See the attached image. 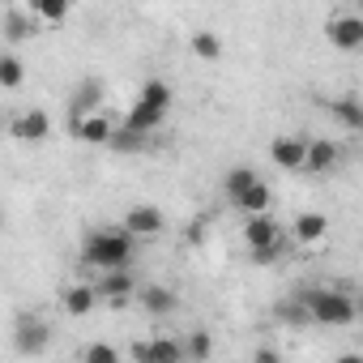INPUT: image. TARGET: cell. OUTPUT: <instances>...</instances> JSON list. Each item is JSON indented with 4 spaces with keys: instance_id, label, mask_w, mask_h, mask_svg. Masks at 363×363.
Segmentation results:
<instances>
[{
    "instance_id": "1",
    "label": "cell",
    "mask_w": 363,
    "mask_h": 363,
    "mask_svg": "<svg viewBox=\"0 0 363 363\" xmlns=\"http://www.w3.org/2000/svg\"><path fill=\"white\" fill-rule=\"evenodd\" d=\"M133 252H137V235H128L124 227H99V231H90L86 244H82V261H86L90 269H99V274L128 269Z\"/></svg>"
},
{
    "instance_id": "2",
    "label": "cell",
    "mask_w": 363,
    "mask_h": 363,
    "mask_svg": "<svg viewBox=\"0 0 363 363\" xmlns=\"http://www.w3.org/2000/svg\"><path fill=\"white\" fill-rule=\"evenodd\" d=\"M303 312H308V320L329 325V329H346V325L359 320L354 295H346L342 286H312V291H303Z\"/></svg>"
},
{
    "instance_id": "3",
    "label": "cell",
    "mask_w": 363,
    "mask_h": 363,
    "mask_svg": "<svg viewBox=\"0 0 363 363\" xmlns=\"http://www.w3.org/2000/svg\"><path fill=\"white\" fill-rule=\"evenodd\" d=\"M48 346H52V325L35 312H22L13 325V350L18 354H43Z\"/></svg>"
},
{
    "instance_id": "4",
    "label": "cell",
    "mask_w": 363,
    "mask_h": 363,
    "mask_svg": "<svg viewBox=\"0 0 363 363\" xmlns=\"http://www.w3.org/2000/svg\"><path fill=\"white\" fill-rule=\"evenodd\" d=\"M244 244H248V252H286V231L278 227V218L274 214H261V218H248L244 223Z\"/></svg>"
},
{
    "instance_id": "5",
    "label": "cell",
    "mask_w": 363,
    "mask_h": 363,
    "mask_svg": "<svg viewBox=\"0 0 363 363\" xmlns=\"http://www.w3.org/2000/svg\"><path fill=\"white\" fill-rule=\"evenodd\" d=\"M269 158H274L278 171H303L308 167V137H299V133L274 137L269 141Z\"/></svg>"
},
{
    "instance_id": "6",
    "label": "cell",
    "mask_w": 363,
    "mask_h": 363,
    "mask_svg": "<svg viewBox=\"0 0 363 363\" xmlns=\"http://www.w3.org/2000/svg\"><path fill=\"white\" fill-rule=\"evenodd\" d=\"M128 235H137V240H154V235H162V227H167V218H162V210L158 206H150V201H137V206H128V214H124V223H120Z\"/></svg>"
},
{
    "instance_id": "7",
    "label": "cell",
    "mask_w": 363,
    "mask_h": 363,
    "mask_svg": "<svg viewBox=\"0 0 363 363\" xmlns=\"http://www.w3.org/2000/svg\"><path fill=\"white\" fill-rule=\"evenodd\" d=\"M94 286H99V299H103V303H111L116 312H120V308H124V303H128V299H133V295L141 291V286H137V274H128V269L103 274V278H99Z\"/></svg>"
},
{
    "instance_id": "8",
    "label": "cell",
    "mask_w": 363,
    "mask_h": 363,
    "mask_svg": "<svg viewBox=\"0 0 363 363\" xmlns=\"http://www.w3.org/2000/svg\"><path fill=\"white\" fill-rule=\"evenodd\" d=\"M325 35H329V43H333L337 52H359V48H363V18H359V13H337V18L325 26Z\"/></svg>"
},
{
    "instance_id": "9",
    "label": "cell",
    "mask_w": 363,
    "mask_h": 363,
    "mask_svg": "<svg viewBox=\"0 0 363 363\" xmlns=\"http://www.w3.org/2000/svg\"><path fill=\"white\" fill-rule=\"evenodd\" d=\"M337 162H342V145L337 141H329V137H312L308 141V175H329V171H337Z\"/></svg>"
},
{
    "instance_id": "10",
    "label": "cell",
    "mask_w": 363,
    "mask_h": 363,
    "mask_svg": "<svg viewBox=\"0 0 363 363\" xmlns=\"http://www.w3.org/2000/svg\"><path fill=\"white\" fill-rule=\"evenodd\" d=\"M73 137L86 141V145H111L116 128H111V120H107L103 111H94V116H77V120H73Z\"/></svg>"
},
{
    "instance_id": "11",
    "label": "cell",
    "mask_w": 363,
    "mask_h": 363,
    "mask_svg": "<svg viewBox=\"0 0 363 363\" xmlns=\"http://www.w3.org/2000/svg\"><path fill=\"white\" fill-rule=\"evenodd\" d=\"M137 303L150 312V316H167V312H175V303H179V295L171 291V286H158V282H145L141 291H137Z\"/></svg>"
},
{
    "instance_id": "12",
    "label": "cell",
    "mask_w": 363,
    "mask_h": 363,
    "mask_svg": "<svg viewBox=\"0 0 363 363\" xmlns=\"http://www.w3.org/2000/svg\"><path fill=\"white\" fill-rule=\"evenodd\" d=\"M13 137L35 141V145H39V141H48V137H52V116H48V111H39V107H35V111H26V116H18V120H13Z\"/></svg>"
},
{
    "instance_id": "13",
    "label": "cell",
    "mask_w": 363,
    "mask_h": 363,
    "mask_svg": "<svg viewBox=\"0 0 363 363\" xmlns=\"http://www.w3.org/2000/svg\"><path fill=\"white\" fill-rule=\"evenodd\" d=\"M103 103V82L99 77H86L77 90H73V99H69V107H73V120L77 116H94V107Z\"/></svg>"
},
{
    "instance_id": "14",
    "label": "cell",
    "mask_w": 363,
    "mask_h": 363,
    "mask_svg": "<svg viewBox=\"0 0 363 363\" xmlns=\"http://www.w3.org/2000/svg\"><path fill=\"white\" fill-rule=\"evenodd\" d=\"M94 308H99V286H86V282L65 286V312L69 316H90Z\"/></svg>"
},
{
    "instance_id": "15",
    "label": "cell",
    "mask_w": 363,
    "mask_h": 363,
    "mask_svg": "<svg viewBox=\"0 0 363 363\" xmlns=\"http://www.w3.org/2000/svg\"><path fill=\"white\" fill-rule=\"evenodd\" d=\"M329 116H333L342 128H350V133H363V99H354V94H346V99H333V103H329Z\"/></svg>"
},
{
    "instance_id": "16",
    "label": "cell",
    "mask_w": 363,
    "mask_h": 363,
    "mask_svg": "<svg viewBox=\"0 0 363 363\" xmlns=\"http://www.w3.org/2000/svg\"><path fill=\"white\" fill-rule=\"evenodd\" d=\"M325 231H329V218L325 214H299L295 227H291V240L295 244H320Z\"/></svg>"
},
{
    "instance_id": "17",
    "label": "cell",
    "mask_w": 363,
    "mask_h": 363,
    "mask_svg": "<svg viewBox=\"0 0 363 363\" xmlns=\"http://www.w3.org/2000/svg\"><path fill=\"white\" fill-rule=\"evenodd\" d=\"M0 35H5L9 43H22L35 35V13H22V9H5V18H0Z\"/></svg>"
},
{
    "instance_id": "18",
    "label": "cell",
    "mask_w": 363,
    "mask_h": 363,
    "mask_svg": "<svg viewBox=\"0 0 363 363\" xmlns=\"http://www.w3.org/2000/svg\"><path fill=\"white\" fill-rule=\"evenodd\" d=\"M167 124V111H154V107H141V103H133L128 107V120H124V128H133V133H158Z\"/></svg>"
},
{
    "instance_id": "19",
    "label": "cell",
    "mask_w": 363,
    "mask_h": 363,
    "mask_svg": "<svg viewBox=\"0 0 363 363\" xmlns=\"http://www.w3.org/2000/svg\"><path fill=\"white\" fill-rule=\"evenodd\" d=\"M240 214H248V218H261V214H269V206H274V193H269V184H252L240 201H231Z\"/></svg>"
},
{
    "instance_id": "20",
    "label": "cell",
    "mask_w": 363,
    "mask_h": 363,
    "mask_svg": "<svg viewBox=\"0 0 363 363\" xmlns=\"http://www.w3.org/2000/svg\"><path fill=\"white\" fill-rule=\"evenodd\" d=\"M150 354H154V363H189L184 337H171V333H162V337H150Z\"/></svg>"
},
{
    "instance_id": "21",
    "label": "cell",
    "mask_w": 363,
    "mask_h": 363,
    "mask_svg": "<svg viewBox=\"0 0 363 363\" xmlns=\"http://www.w3.org/2000/svg\"><path fill=\"white\" fill-rule=\"evenodd\" d=\"M137 103H141V107H154V111H171V103H175V90H171L167 82H158V77H150V82L141 86V94H137Z\"/></svg>"
},
{
    "instance_id": "22",
    "label": "cell",
    "mask_w": 363,
    "mask_h": 363,
    "mask_svg": "<svg viewBox=\"0 0 363 363\" xmlns=\"http://www.w3.org/2000/svg\"><path fill=\"white\" fill-rule=\"evenodd\" d=\"M252 184H261V175H257L248 162H244V167H231V171H227V179H223V189H227V197H231V201H240Z\"/></svg>"
},
{
    "instance_id": "23",
    "label": "cell",
    "mask_w": 363,
    "mask_h": 363,
    "mask_svg": "<svg viewBox=\"0 0 363 363\" xmlns=\"http://www.w3.org/2000/svg\"><path fill=\"white\" fill-rule=\"evenodd\" d=\"M22 77H26V65L13 52H0V90H18Z\"/></svg>"
},
{
    "instance_id": "24",
    "label": "cell",
    "mask_w": 363,
    "mask_h": 363,
    "mask_svg": "<svg viewBox=\"0 0 363 363\" xmlns=\"http://www.w3.org/2000/svg\"><path fill=\"white\" fill-rule=\"evenodd\" d=\"M189 48H193V56H201V60H218V56H223V39H218L214 30H193Z\"/></svg>"
},
{
    "instance_id": "25",
    "label": "cell",
    "mask_w": 363,
    "mask_h": 363,
    "mask_svg": "<svg viewBox=\"0 0 363 363\" xmlns=\"http://www.w3.org/2000/svg\"><path fill=\"white\" fill-rule=\"evenodd\" d=\"M184 350H189V363H206V359L214 354V337H210L206 329H193V333L184 337Z\"/></svg>"
},
{
    "instance_id": "26",
    "label": "cell",
    "mask_w": 363,
    "mask_h": 363,
    "mask_svg": "<svg viewBox=\"0 0 363 363\" xmlns=\"http://www.w3.org/2000/svg\"><path fill=\"white\" fill-rule=\"evenodd\" d=\"M145 145H150V137L133 133V128H116V137H111V150H120V154H133V150H145Z\"/></svg>"
},
{
    "instance_id": "27",
    "label": "cell",
    "mask_w": 363,
    "mask_h": 363,
    "mask_svg": "<svg viewBox=\"0 0 363 363\" xmlns=\"http://www.w3.org/2000/svg\"><path fill=\"white\" fill-rule=\"evenodd\" d=\"M82 363H120V350L111 342H90L86 354H82Z\"/></svg>"
},
{
    "instance_id": "28",
    "label": "cell",
    "mask_w": 363,
    "mask_h": 363,
    "mask_svg": "<svg viewBox=\"0 0 363 363\" xmlns=\"http://www.w3.org/2000/svg\"><path fill=\"white\" fill-rule=\"evenodd\" d=\"M30 13L43 18V22H65V18H69V5H60V0H39Z\"/></svg>"
},
{
    "instance_id": "29",
    "label": "cell",
    "mask_w": 363,
    "mask_h": 363,
    "mask_svg": "<svg viewBox=\"0 0 363 363\" xmlns=\"http://www.w3.org/2000/svg\"><path fill=\"white\" fill-rule=\"evenodd\" d=\"M206 231H210V223H206V218H193V223L184 227V240H189V244H206Z\"/></svg>"
},
{
    "instance_id": "30",
    "label": "cell",
    "mask_w": 363,
    "mask_h": 363,
    "mask_svg": "<svg viewBox=\"0 0 363 363\" xmlns=\"http://www.w3.org/2000/svg\"><path fill=\"white\" fill-rule=\"evenodd\" d=\"M252 363H286V359H282V350H278V346H269V342H265V346H257V350H252Z\"/></svg>"
},
{
    "instance_id": "31",
    "label": "cell",
    "mask_w": 363,
    "mask_h": 363,
    "mask_svg": "<svg viewBox=\"0 0 363 363\" xmlns=\"http://www.w3.org/2000/svg\"><path fill=\"white\" fill-rule=\"evenodd\" d=\"M128 359H133V363H154L150 342H133V346H128Z\"/></svg>"
},
{
    "instance_id": "32",
    "label": "cell",
    "mask_w": 363,
    "mask_h": 363,
    "mask_svg": "<svg viewBox=\"0 0 363 363\" xmlns=\"http://www.w3.org/2000/svg\"><path fill=\"white\" fill-rule=\"evenodd\" d=\"M333 363H363V354H354V350H346V354H337Z\"/></svg>"
},
{
    "instance_id": "33",
    "label": "cell",
    "mask_w": 363,
    "mask_h": 363,
    "mask_svg": "<svg viewBox=\"0 0 363 363\" xmlns=\"http://www.w3.org/2000/svg\"><path fill=\"white\" fill-rule=\"evenodd\" d=\"M354 308H359V316H363V291H359V295H354Z\"/></svg>"
}]
</instances>
